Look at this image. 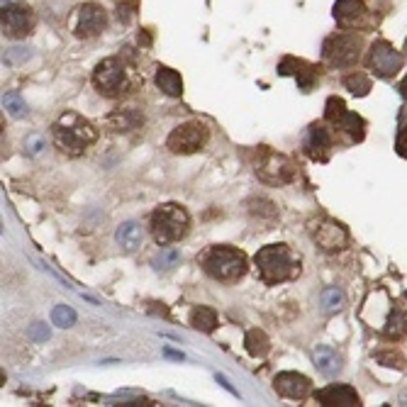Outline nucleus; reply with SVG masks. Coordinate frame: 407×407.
I'll return each instance as SVG.
<instances>
[{
    "label": "nucleus",
    "mask_w": 407,
    "mask_h": 407,
    "mask_svg": "<svg viewBox=\"0 0 407 407\" xmlns=\"http://www.w3.org/2000/svg\"><path fill=\"white\" fill-rule=\"evenodd\" d=\"M258 279L266 285H279L300 276V256L290 251L288 244H268L254 256Z\"/></svg>",
    "instance_id": "obj_1"
},
{
    "label": "nucleus",
    "mask_w": 407,
    "mask_h": 407,
    "mask_svg": "<svg viewBox=\"0 0 407 407\" xmlns=\"http://www.w3.org/2000/svg\"><path fill=\"white\" fill-rule=\"evenodd\" d=\"M98 140V129L76 113H66L54 124V144L71 156H78Z\"/></svg>",
    "instance_id": "obj_2"
},
{
    "label": "nucleus",
    "mask_w": 407,
    "mask_h": 407,
    "mask_svg": "<svg viewBox=\"0 0 407 407\" xmlns=\"http://www.w3.org/2000/svg\"><path fill=\"white\" fill-rule=\"evenodd\" d=\"M200 266L210 279L219 283H234L247 274V254L234 247H210L200 256Z\"/></svg>",
    "instance_id": "obj_3"
},
{
    "label": "nucleus",
    "mask_w": 407,
    "mask_h": 407,
    "mask_svg": "<svg viewBox=\"0 0 407 407\" xmlns=\"http://www.w3.org/2000/svg\"><path fill=\"white\" fill-rule=\"evenodd\" d=\"M188 227H190V215L185 213V208H181L176 203L159 205L151 213V234H154L156 244H161V247L183 239L188 234Z\"/></svg>",
    "instance_id": "obj_4"
},
{
    "label": "nucleus",
    "mask_w": 407,
    "mask_h": 407,
    "mask_svg": "<svg viewBox=\"0 0 407 407\" xmlns=\"http://www.w3.org/2000/svg\"><path fill=\"white\" fill-rule=\"evenodd\" d=\"M363 40L356 32H337L329 35L322 44V59L332 69H351L361 59Z\"/></svg>",
    "instance_id": "obj_5"
},
{
    "label": "nucleus",
    "mask_w": 407,
    "mask_h": 407,
    "mask_svg": "<svg viewBox=\"0 0 407 407\" xmlns=\"http://www.w3.org/2000/svg\"><path fill=\"white\" fill-rule=\"evenodd\" d=\"M93 85L105 98H115L122 93V88L127 85V64L122 56H110L100 61L93 71Z\"/></svg>",
    "instance_id": "obj_6"
},
{
    "label": "nucleus",
    "mask_w": 407,
    "mask_h": 407,
    "mask_svg": "<svg viewBox=\"0 0 407 407\" xmlns=\"http://www.w3.org/2000/svg\"><path fill=\"white\" fill-rule=\"evenodd\" d=\"M210 140V132L203 122L198 119H190V122H183L169 134L166 140V147H169L174 154H195L200 151Z\"/></svg>",
    "instance_id": "obj_7"
},
{
    "label": "nucleus",
    "mask_w": 407,
    "mask_h": 407,
    "mask_svg": "<svg viewBox=\"0 0 407 407\" xmlns=\"http://www.w3.org/2000/svg\"><path fill=\"white\" fill-rule=\"evenodd\" d=\"M402 64H405L402 54L388 40H376L368 47L366 66L378 78H392L397 71H402Z\"/></svg>",
    "instance_id": "obj_8"
},
{
    "label": "nucleus",
    "mask_w": 407,
    "mask_h": 407,
    "mask_svg": "<svg viewBox=\"0 0 407 407\" xmlns=\"http://www.w3.org/2000/svg\"><path fill=\"white\" fill-rule=\"evenodd\" d=\"M105 27H108V13H105L103 6H98V3H85V6H81L78 10H76V22H74L76 37L90 40V37H98Z\"/></svg>",
    "instance_id": "obj_9"
},
{
    "label": "nucleus",
    "mask_w": 407,
    "mask_h": 407,
    "mask_svg": "<svg viewBox=\"0 0 407 407\" xmlns=\"http://www.w3.org/2000/svg\"><path fill=\"white\" fill-rule=\"evenodd\" d=\"M256 176L266 183H290L295 178V166L288 156L266 151L256 166Z\"/></svg>",
    "instance_id": "obj_10"
},
{
    "label": "nucleus",
    "mask_w": 407,
    "mask_h": 407,
    "mask_svg": "<svg viewBox=\"0 0 407 407\" xmlns=\"http://www.w3.org/2000/svg\"><path fill=\"white\" fill-rule=\"evenodd\" d=\"M35 27V15H32L30 6L22 3H13V6H3V32L8 37H25Z\"/></svg>",
    "instance_id": "obj_11"
},
{
    "label": "nucleus",
    "mask_w": 407,
    "mask_h": 407,
    "mask_svg": "<svg viewBox=\"0 0 407 407\" xmlns=\"http://www.w3.org/2000/svg\"><path fill=\"white\" fill-rule=\"evenodd\" d=\"M274 388L279 395L290 397V400H305V397L313 392V383H310V378L303 376V373H295V371L279 373L274 381Z\"/></svg>",
    "instance_id": "obj_12"
},
{
    "label": "nucleus",
    "mask_w": 407,
    "mask_h": 407,
    "mask_svg": "<svg viewBox=\"0 0 407 407\" xmlns=\"http://www.w3.org/2000/svg\"><path fill=\"white\" fill-rule=\"evenodd\" d=\"M313 237L322 251H342L349 242V232L344 229V224L334 222V219H322Z\"/></svg>",
    "instance_id": "obj_13"
},
{
    "label": "nucleus",
    "mask_w": 407,
    "mask_h": 407,
    "mask_svg": "<svg viewBox=\"0 0 407 407\" xmlns=\"http://www.w3.org/2000/svg\"><path fill=\"white\" fill-rule=\"evenodd\" d=\"M315 397H317L319 405H327V407H358L361 405L358 392L354 390L351 385H342V383L322 388V390L315 392Z\"/></svg>",
    "instance_id": "obj_14"
},
{
    "label": "nucleus",
    "mask_w": 407,
    "mask_h": 407,
    "mask_svg": "<svg viewBox=\"0 0 407 407\" xmlns=\"http://www.w3.org/2000/svg\"><path fill=\"white\" fill-rule=\"evenodd\" d=\"M305 151L310 159L315 161H327L329 151H332V134L324 129L322 124H313L305 134Z\"/></svg>",
    "instance_id": "obj_15"
},
{
    "label": "nucleus",
    "mask_w": 407,
    "mask_h": 407,
    "mask_svg": "<svg viewBox=\"0 0 407 407\" xmlns=\"http://www.w3.org/2000/svg\"><path fill=\"white\" fill-rule=\"evenodd\" d=\"M332 15L339 27L351 30V27H358L366 20V6H363V0H337Z\"/></svg>",
    "instance_id": "obj_16"
},
{
    "label": "nucleus",
    "mask_w": 407,
    "mask_h": 407,
    "mask_svg": "<svg viewBox=\"0 0 407 407\" xmlns=\"http://www.w3.org/2000/svg\"><path fill=\"white\" fill-rule=\"evenodd\" d=\"M279 74L281 76H295V78H298V85L303 90H310L315 85V81H317V69L305 64V61L293 59V56H285V59L281 61Z\"/></svg>",
    "instance_id": "obj_17"
},
{
    "label": "nucleus",
    "mask_w": 407,
    "mask_h": 407,
    "mask_svg": "<svg viewBox=\"0 0 407 407\" xmlns=\"http://www.w3.org/2000/svg\"><path fill=\"white\" fill-rule=\"evenodd\" d=\"M154 83L159 85L161 93L171 95V98H181V95H183V78H181V74H176L174 69H169V66H159V69H156Z\"/></svg>",
    "instance_id": "obj_18"
},
{
    "label": "nucleus",
    "mask_w": 407,
    "mask_h": 407,
    "mask_svg": "<svg viewBox=\"0 0 407 407\" xmlns=\"http://www.w3.org/2000/svg\"><path fill=\"white\" fill-rule=\"evenodd\" d=\"M108 127L113 129V132H129V129H137L142 122H144V117H142L137 110H119V113H113L108 119Z\"/></svg>",
    "instance_id": "obj_19"
},
{
    "label": "nucleus",
    "mask_w": 407,
    "mask_h": 407,
    "mask_svg": "<svg viewBox=\"0 0 407 407\" xmlns=\"http://www.w3.org/2000/svg\"><path fill=\"white\" fill-rule=\"evenodd\" d=\"M334 127L342 129L344 134H349L351 142H363V137H366V122H363V117L356 113H349V110L342 115V119Z\"/></svg>",
    "instance_id": "obj_20"
},
{
    "label": "nucleus",
    "mask_w": 407,
    "mask_h": 407,
    "mask_svg": "<svg viewBox=\"0 0 407 407\" xmlns=\"http://www.w3.org/2000/svg\"><path fill=\"white\" fill-rule=\"evenodd\" d=\"M315 363H317L319 371L329 378L337 376V373L342 371V358H339V354L329 347H319L317 351H315Z\"/></svg>",
    "instance_id": "obj_21"
},
{
    "label": "nucleus",
    "mask_w": 407,
    "mask_h": 407,
    "mask_svg": "<svg viewBox=\"0 0 407 407\" xmlns=\"http://www.w3.org/2000/svg\"><path fill=\"white\" fill-rule=\"evenodd\" d=\"M383 332H385L388 339H402L407 337V313L400 308L390 310V315H388L385 324H383Z\"/></svg>",
    "instance_id": "obj_22"
},
{
    "label": "nucleus",
    "mask_w": 407,
    "mask_h": 407,
    "mask_svg": "<svg viewBox=\"0 0 407 407\" xmlns=\"http://www.w3.org/2000/svg\"><path fill=\"white\" fill-rule=\"evenodd\" d=\"M117 242L119 247H124V251H134L142 244V229L134 222H124L117 229Z\"/></svg>",
    "instance_id": "obj_23"
},
{
    "label": "nucleus",
    "mask_w": 407,
    "mask_h": 407,
    "mask_svg": "<svg viewBox=\"0 0 407 407\" xmlns=\"http://www.w3.org/2000/svg\"><path fill=\"white\" fill-rule=\"evenodd\" d=\"M244 344H247V351L256 358H263L268 354V349H271V342H268V337L261 329H251L247 334V339H244Z\"/></svg>",
    "instance_id": "obj_24"
},
{
    "label": "nucleus",
    "mask_w": 407,
    "mask_h": 407,
    "mask_svg": "<svg viewBox=\"0 0 407 407\" xmlns=\"http://www.w3.org/2000/svg\"><path fill=\"white\" fill-rule=\"evenodd\" d=\"M190 324L200 332H213L217 327V313L210 308H195L190 313Z\"/></svg>",
    "instance_id": "obj_25"
},
{
    "label": "nucleus",
    "mask_w": 407,
    "mask_h": 407,
    "mask_svg": "<svg viewBox=\"0 0 407 407\" xmlns=\"http://www.w3.org/2000/svg\"><path fill=\"white\" fill-rule=\"evenodd\" d=\"M319 303H322V313L332 315V313H339V310L347 305V298H344V293L337 288V285H332V288H324L322 290V298H319Z\"/></svg>",
    "instance_id": "obj_26"
},
{
    "label": "nucleus",
    "mask_w": 407,
    "mask_h": 407,
    "mask_svg": "<svg viewBox=\"0 0 407 407\" xmlns=\"http://www.w3.org/2000/svg\"><path fill=\"white\" fill-rule=\"evenodd\" d=\"M344 88L351 90L358 98H363V95H368V90H371V78H368L366 74H361V71H354V74L344 76Z\"/></svg>",
    "instance_id": "obj_27"
},
{
    "label": "nucleus",
    "mask_w": 407,
    "mask_h": 407,
    "mask_svg": "<svg viewBox=\"0 0 407 407\" xmlns=\"http://www.w3.org/2000/svg\"><path fill=\"white\" fill-rule=\"evenodd\" d=\"M344 113H347V105H344V100L337 98V95H332V98L327 100V105H324V119H327L329 124H337L339 119H342Z\"/></svg>",
    "instance_id": "obj_28"
},
{
    "label": "nucleus",
    "mask_w": 407,
    "mask_h": 407,
    "mask_svg": "<svg viewBox=\"0 0 407 407\" xmlns=\"http://www.w3.org/2000/svg\"><path fill=\"white\" fill-rule=\"evenodd\" d=\"M51 322H54L56 327H74L76 313L69 308V305H56L54 313H51Z\"/></svg>",
    "instance_id": "obj_29"
},
{
    "label": "nucleus",
    "mask_w": 407,
    "mask_h": 407,
    "mask_svg": "<svg viewBox=\"0 0 407 407\" xmlns=\"http://www.w3.org/2000/svg\"><path fill=\"white\" fill-rule=\"evenodd\" d=\"M3 105H6V110L13 115V117H22V115L27 113V105H25V100L20 98V93L3 95Z\"/></svg>",
    "instance_id": "obj_30"
},
{
    "label": "nucleus",
    "mask_w": 407,
    "mask_h": 407,
    "mask_svg": "<svg viewBox=\"0 0 407 407\" xmlns=\"http://www.w3.org/2000/svg\"><path fill=\"white\" fill-rule=\"evenodd\" d=\"M137 10H140V3H137V0H124V3L117 6V20L122 22V25H129V22L134 20V15H137Z\"/></svg>",
    "instance_id": "obj_31"
},
{
    "label": "nucleus",
    "mask_w": 407,
    "mask_h": 407,
    "mask_svg": "<svg viewBox=\"0 0 407 407\" xmlns=\"http://www.w3.org/2000/svg\"><path fill=\"white\" fill-rule=\"evenodd\" d=\"M376 361L383 363V366H388V368H397V371H402V368H405V358H402V354H397V351H381V354H376Z\"/></svg>",
    "instance_id": "obj_32"
},
{
    "label": "nucleus",
    "mask_w": 407,
    "mask_h": 407,
    "mask_svg": "<svg viewBox=\"0 0 407 407\" xmlns=\"http://www.w3.org/2000/svg\"><path fill=\"white\" fill-rule=\"evenodd\" d=\"M3 59H6V64H20V61L30 59V49L27 47H10Z\"/></svg>",
    "instance_id": "obj_33"
},
{
    "label": "nucleus",
    "mask_w": 407,
    "mask_h": 407,
    "mask_svg": "<svg viewBox=\"0 0 407 407\" xmlns=\"http://www.w3.org/2000/svg\"><path fill=\"white\" fill-rule=\"evenodd\" d=\"M395 151L402 156V159H407V127H400V129H397V137H395Z\"/></svg>",
    "instance_id": "obj_34"
},
{
    "label": "nucleus",
    "mask_w": 407,
    "mask_h": 407,
    "mask_svg": "<svg viewBox=\"0 0 407 407\" xmlns=\"http://www.w3.org/2000/svg\"><path fill=\"white\" fill-rule=\"evenodd\" d=\"M30 337L35 339V342H44V339H49V327H47V324H42V322L32 324V327H30Z\"/></svg>",
    "instance_id": "obj_35"
},
{
    "label": "nucleus",
    "mask_w": 407,
    "mask_h": 407,
    "mask_svg": "<svg viewBox=\"0 0 407 407\" xmlns=\"http://www.w3.org/2000/svg\"><path fill=\"white\" fill-rule=\"evenodd\" d=\"M30 147H32V154H37V151H40L42 149V147H44V142H42L40 140V137H32V140H30Z\"/></svg>",
    "instance_id": "obj_36"
},
{
    "label": "nucleus",
    "mask_w": 407,
    "mask_h": 407,
    "mask_svg": "<svg viewBox=\"0 0 407 407\" xmlns=\"http://www.w3.org/2000/svg\"><path fill=\"white\" fill-rule=\"evenodd\" d=\"M397 90H400V95H402V98H405V103H407V76L400 81V85H397Z\"/></svg>",
    "instance_id": "obj_37"
},
{
    "label": "nucleus",
    "mask_w": 407,
    "mask_h": 407,
    "mask_svg": "<svg viewBox=\"0 0 407 407\" xmlns=\"http://www.w3.org/2000/svg\"><path fill=\"white\" fill-rule=\"evenodd\" d=\"M140 44H144V47H149V44H151V37L147 35V30H142V32H140Z\"/></svg>",
    "instance_id": "obj_38"
},
{
    "label": "nucleus",
    "mask_w": 407,
    "mask_h": 407,
    "mask_svg": "<svg viewBox=\"0 0 407 407\" xmlns=\"http://www.w3.org/2000/svg\"><path fill=\"white\" fill-rule=\"evenodd\" d=\"M3 6H10V0H3Z\"/></svg>",
    "instance_id": "obj_39"
},
{
    "label": "nucleus",
    "mask_w": 407,
    "mask_h": 407,
    "mask_svg": "<svg viewBox=\"0 0 407 407\" xmlns=\"http://www.w3.org/2000/svg\"><path fill=\"white\" fill-rule=\"evenodd\" d=\"M405 56H407V40H405Z\"/></svg>",
    "instance_id": "obj_40"
},
{
    "label": "nucleus",
    "mask_w": 407,
    "mask_h": 407,
    "mask_svg": "<svg viewBox=\"0 0 407 407\" xmlns=\"http://www.w3.org/2000/svg\"><path fill=\"white\" fill-rule=\"evenodd\" d=\"M405 295H407V293H405Z\"/></svg>",
    "instance_id": "obj_41"
}]
</instances>
